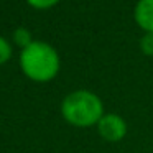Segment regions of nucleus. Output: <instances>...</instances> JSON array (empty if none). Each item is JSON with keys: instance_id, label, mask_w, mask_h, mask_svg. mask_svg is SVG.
<instances>
[{"instance_id": "obj_4", "label": "nucleus", "mask_w": 153, "mask_h": 153, "mask_svg": "<svg viewBox=\"0 0 153 153\" xmlns=\"http://www.w3.org/2000/svg\"><path fill=\"white\" fill-rule=\"evenodd\" d=\"M133 18L145 33H153V0H138L133 10Z\"/></svg>"}, {"instance_id": "obj_5", "label": "nucleus", "mask_w": 153, "mask_h": 153, "mask_svg": "<svg viewBox=\"0 0 153 153\" xmlns=\"http://www.w3.org/2000/svg\"><path fill=\"white\" fill-rule=\"evenodd\" d=\"M13 40H15V43L20 45L22 48H27L28 45L33 43V41H31V35H30V31L25 30V28H18V30L15 31Z\"/></svg>"}, {"instance_id": "obj_3", "label": "nucleus", "mask_w": 153, "mask_h": 153, "mask_svg": "<svg viewBox=\"0 0 153 153\" xmlns=\"http://www.w3.org/2000/svg\"><path fill=\"white\" fill-rule=\"evenodd\" d=\"M97 130L105 142H120L127 135V123L117 114H104L97 123Z\"/></svg>"}, {"instance_id": "obj_6", "label": "nucleus", "mask_w": 153, "mask_h": 153, "mask_svg": "<svg viewBox=\"0 0 153 153\" xmlns=\"http://www.w3.org/2000/svg\"><path fill=\"white\" fill-rule=\"evenodd\" d=\"M140 48L142 53L146 56H153V33H145L140 40Z\"/></svg>"}, {"instance_id": "obj_1", "label": "nucleus", "mask_w": 153, "mask_h": 153, "mask_svg": "<svg viewBox=\"0 0 153 153\" xmlns=\"http://www.w3.org/2000/svg\"><path fill=\"white\" fill-rule=\"evenodd\" d=\"M61 112L68 123L81 128L97 125L104 115V104L91 91H74L64 97Z\"/></svg>"}, {"instance_id": "obj_2", "label": "nucleus", "mask_w": 153, "mask_h": 153, "mask_svg": "<svg viewBox=\"0 0 153 153\" xmlns=\"http://www.w3.org/2000/svg\"><path fill=\"white\" fill-rule=\"evenodd\" d=\"M20 66L30 79L45 82L51 81L59 71V56L51 45L33 41L22 50Z\"/></svg>"}, {"instance_id": "obj_7", "label": "nucleus", "mask_w": 153, "mask_h": 153, "mask_svg": "<svg viewBox=\"0 0 153 153\" xmlns=\"http://www.w3.org/2000/svg\"><path fill=\"white\" fill-rule=\"evenodd\" d=\"M12 56V50H10V45L7 43V40L0 36V64L7 63Z\"/></svg>"}, {"instance_id": "obj_8", "label": "nucleus", "mask_w": 153, "mask_h": 153, "mask_svg": "<svg viewBox=\"0 0 153 153\" xmlns=\"http://www.w3.org/2000/svg\"><path fill=\"white\" fill-rule=\"evenodd\" d=\"M27 2L35 8H50L53 5H56L59 0H27Z\"/></svg>"}]
</instances>
